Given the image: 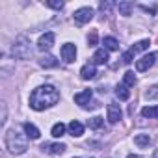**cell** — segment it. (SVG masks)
Listing matches in <instances>:
<instances>
[{"label":"cell","instance_id":"11","mask_svg":"<svg viewBox=\"0 0 158 158\" xmlns=\"http://www.w3.org/2000/svg\"><path fill=\"white\" fill-rule=\"evenodd\" d=\"M65 145L63 143H43L41 145V151L43 152H48V154H61L65 152Z\"/></svg>","mask_w":158,"mask_h":158},{"label":"cell","instance_id":"32","mask_svg":"<svg viewBox=\"0 0 158 158\" xmlns=\"http://www.w3.org/2000/svg\"><path fill=\"white\" fill-rule=\"evenodd\" d=\"M154 158H158V151H156V152H154Z\"/></svg>","mask_w":158,"mask_h":158},{"label":"cell","instance_id":"28","mask_svg":"<svg viewBox=\"0 0 158 158\" xmlns=\"http://www.w3.org/2000/svg\"><path fill=\"white\" fill-rule=\"evenodd\" d=\"M139 8H141L143 11H149V13H154V11H156V8H149V6H139Z\"/></svg>","mask_w":158,"mask_h":158},{"label":"cell","instance_id":"15","mask_svg":"<svg viewBox=\"0 0 158 158\" xmlns=\"http://www.w3.org/2000/svg\"><path fill=\"white\" fill-rule=\"evenodd\" d=\"M23 128H24V134H26L30 139H37V138L41 136L39 128H37L35 125H32V123H24V125H23Z\"/></svg>","mask_w":158,"mask_h":158},{"label":"cell","instance_id":"27","mask_svg":"<svg viewBox=\"0 0 158 158\" xmlns=\"http://www.w3.org/2000/svg\"><path fill=\"white\" fill-rule=\"evenodd\" d=\"M156 95H158V91H156V88H151V91H147V93H145V97H147V99H154Z\"/></svg>","mask_w":158,"mask_h":158},{"label":"cell","instance_id":"22","mask_svg":"<svg viewBox=\"0 0 158 158\" xmlns=\"http://www.w3.org/2000/svg\"><path fill=\"white\" fill-rule=\"evenodd\" d=\"M117 10H119V13H121L123 17H128V15L132 13V4H130V2H119V4H117Z\"/></svg>","mask_w":158,"mask_h":158},{"label":"cell","instance_id":"18","mask_svg":"<svg viewBox=\"0 0 158 158\" xmlns=\"http://www.w3.org/2000/svg\"><path fill=\"white\" fill-rule=\"evenodd\" d=\"M39 65H41V67H45V69H52V67H56V65H58V60H56L54 56H45V58H41V60H39Z\"/></svg>","mask_w":158,"mask_h":158},{"label":"cell","instance_id":"19","mask_svg":"<svg viewBox=\"0 0 158 158\" xmlns=\"http://www.w3.org/2000/svg\"><path fill=\"white\" fill-rule=\"evenodd\" d=\"M141 115L149 119H158V106H145L141 110Z\"/></svg>","mask_w":158,"mask_h":158},{"label":"cell","instance_id":"25","mask_svg":"<svg viewBox=\"0 0 158 158\" xmlns=\"http://www.w3.org/2000/svg\"><path fill=\"white\" fill-rule=\"evenodd\" d=\"M48 8H52V10H63V2H58V0H48V2H45Z\"/></svg>","mask_w":158,"mask_h":158},{"label":"cell","instance_id":"8","mask_svg":"<svg viewBox=\"0 0 158 158\" xmlns=\"http://www.w3.org/2000/svg\"><path fill=\"white\" fill-rule=\"evenodd\" d=\"M61 60L65 63H73L76 60V47L73 43H65L61 47Z\"/></svg>","mask_w":158,"mask_h":158},{"label":"cell","instance_id":"12","mask_svg":"<svg viewBox=\"0 0 158 158\" xmlns=\"http://www.w3.org/2000/svg\"><path fill=\"white\" fill-rule=\"evenodd\" d=\"M67 130H69V134H71L73 138H80V136L84 134V125H82L80 121H71V123L67 125Z\"/></svg>","mask_w":158,"mask_h":158},{"label":"cell","instance_id":"20","mask_svg":"<svg viewBox=\"0 0 158 158\" xmlns=\"http://www.w3.org/2000/svg\"><path fill=\"white\" fill-rule=\"evenodd\" d=\"M134 143H136L138 147H149L151 136H149V134H138V136L134 138Z\"/></svg>","mask_w":158,"mask_h":158},{"label":"cell","instance_id":"13","mask_svg":"<svg viewBox=\"0 0 158 158\" xmlns=\"http://www.w3.org/2000/svg\"><path fill=\"white\" fill-rule=\"evenodd\" d=\"M80 76H82V80H91V78L97 76V67L93 63H88L80 69Z\"/></svg>","mask_w":158,"mask_h":158},{"label":"cell","instance_id":"24","mask_svg":"<svg viewBox=\"0 0 158 158\" xmlns=\"http://www.w3.org/2000/svg\"><path fill=\"white\" fill-rule=\"evenodd\" d=\"M102 125H104V119H102L101 115H95V117H91V119H89V127H91V128H95V130H97V128H101Z\"/></svg>","mask_w":158,"mask_h":158},{"label":"cell","instance_id":"30","mask_svg":"<svg viewBox=\"0 0 158 158\" xmlns=\"http://www.w3.org/2000/svg\"><path fill=\"white\" fill-rule=\"evenodd\" d=\"M2 123H6V104H2Z\"/></svg>","mask_w":158,"mask_h":158},{"label":"cell","instance_id":"10","mask_svg":"<svg viewBox=\"0 0 158 158\" xmlns=\"http://www.w3.org/2000/svg\"><path fill=\"white\" fill-rule=\"evenodd\" d=\"M91 97H93V91H91V89H84V91H80V93H76V95H74V102H76V104H80L82 108H86V106L89 104Z\"/></svg>","mask_w":158,"mask_h":158},{"label":"cell","instance_id":"1","mask_svg":"<svg viewBox=\"0 0 158 158\" xmlns=\"http://www.w3.org/2000/svg\"><path fill=\"white\" fill-rule=\"evenodd\" d=\"M60 101V93L54 86L50 84H45V86H39L32 91L30 95V108H34L35 112H41L45 108H50L54 106L56 102Z\"/></svg>","mask_w":158,"mask_h":158},{"label":"cell","instance_id":"4","mask_svg":"<svg viewBox=\"0 0 158 158\" xmlns=\"http://www.w3.org/2000/svg\"><path fill=\"white\" fill-rule=\"evenodd\" d=\"M149 45H151V43H149V39H141V41H138L134 47H130V48H128V50H127V52L121 56L123 63H127V65H128V63L134 60V56H136L138 52H143V50H147V48H149Z\"/></svg>","mask_w":158,"mask_h":158},{"label":"cell","instance_id":"29","mask_svg":"<svg viewBox=\"0 0 158 158\" xmlns=\"http://www.w3.org/2000/svg\"><path fill=\"white\" fill-rule=\"evenodd\" d=\"M93 108H99V102H89V104L86 106V110H93Z\"/></svg>","mask_w":158,"mask_h":158},{"label":"cell","instance_id":"31","mask_svg":"<svg viewBox=\"0 0 158 158\" xmlns=\"http://www.w3.org/2000/svg\"><path fill=\"white\" fill-rule=\"evenodd\" d=\"M128 158H143V156H138V154H130Z\"/></svg>","mask_w":158,"mask_h":158},{"label":"cell","instance_id":"17","mask_svg":"<svg viewBox=\"0 0 158 158\" xmlns=\"http://www.w3.org/2000/svg\"><path fill=\"white\" fill-rule=\"evenodd\" d=\"M115 97H117L119 101H128V99H130V91H128V88H127L125 84L117 86V88H115Z\"/></svg>","mask_w":158,"mask_h":158},{"label":"cell","instance_id":"7","mask_svg":"<svg viewBox=\"0 0 158 158\" xmlns=\"http://www.w3.org/2000/svg\"><path fill=\"white\" fill-rule=\"evenodd\" d=\"M54 39H56V35H54L52 32L43 34V35L39 37V41H37V50H41V52L50 50V48H52V45H54Z\"/></svg>","mask_w":158,"mask_h":158},{"label":"cell","instance_id":"9","mask_svg":"<svg viewBox=\"0 0 158 158\" xmlns=\"http://www.w3.org/2000/svg\"><path fill=\"white\" fill-rule=\"evenodd\" d=\"M106 112H108V115H106V119L110 121V123H117L121 117H123V112H121V108H119V104H108V108H106Z\"/></svg>","mask_w":158,"mask_h":158},{"label":"cell","instance_id":"2","mask_svg":"<svg viewBox=\"0 0 158 158\" xmlns=\"http://www.w3.org/2000/svg\"><path fill=\"white\" fill-rule=\"evenodd\" d=\"M6 147L11 154H24L28 149V136L17 128H11L6 132Z\"/></svg>","mask_w":158,"mask_h":158},{"label":"cell","instance_id":"5","mask_svg":"<svg viewBox=\"0 0 158 158\" xmlns=\"http://www.w3.org/2000/svg\"><path fill=\"white\" fill-rule=\"evenodd\" d=\"M156 60H158V52H151V54H145L141 60H138L136 61V71H139V73H143V71H149L154 63H156Z\"/></svg>","mask_w":158,"mask_h":158},{"label":"cell","instance_id":"21","mask_svg":"<svg viewBox=\"0 0 158 158\" xmlns=\"http://www.w3.org/2000/svg\"><path fill=\"white\" fill-rule=\"evenodd\" d=\"M65 130H67V127H65L63 123H56V125L52 127L50 134H52L54 138H61V136H65Z\"/></svg>","mask_w":158,"mask_h":158},{"label":"cell","instance_id":"26","mask_svg":"<svg viewBox=\"0 0 158 158\" xmlns=\"http://www.w3.org/2000/svg\"><path fill=\"white\" fill-rule=\"evenodd\" d=\"M97 39H99V37H97V32H91V34L88 35V45H89V47H95V45H97Z\"/></svg>","mask_w":158,"mask_h":158},{"label":"cell","instance_id":"6","mask_svg":"<svg viewBox=\"0 0 158 158\" xmlns=\"http://www.w3.org/2000/svg\"><path fill=\"white\" fill-rule=\"evenodd\" d=\"M93 15H95V11L91 10V8H80V10H76L74 11V23L78 24V26H82V24H86V23H89L91 19H93Z\"/></svg>","mask_w":158,"mask_h":158},{"label":"cell","instance_id":"23","mask_svg":"<svg viewBox=\"0 0 158 158\" xmlns=\"http://www.w3.org/2000/svg\"><path fill=\"white\" fill-rule=\"evenodd\" d=\"M123 82H125V86H127V88L134 86V84H136V74H134L132 71H127V73H125V76H123Z\"/></svg>","mask_w":158,"mask_h":158},{"label":"cell","instance_id":"3","mask_svg":"<svg viewBox=\"0 0 158 158\" xmlns=\"http://www.w3.org/2000/svg\"><path fill=\"white\" fill-rule=\"evenodd\" d=\"M11 52H13V56L19 58V60H28V58H32V43H30V39L24 37V35H19V37L15 39L13 47H11Z\"/></svg>","mask_w":158,"mask_h":158},{"label":"cell","instance_id":"14","mask_svg":"<svg viewBox=\"0 0 158 158\" xmlns=\"http://www.w3.org/2000/svg\"><path fill=\"white\" fill-rule=\"evenodd\" d=\"M108 50L106 48H99L95 54H93V65H104L108 63Z\"/></svg>","mask_w":158,"mask_h":158},{"label":"cell","instance_id":"16","mask_svg":"<svg viewBox=\"0 0 158 158\" xmlns=\"http://www.w3.org/2000/svg\"><path fill=\"white\" fill-rule=\"evenodd\" d=\"M102 45H104L106 50H119V41L115 37H112V35H106L102 39Z\"/></svg>","mask_w":158,"mask_h":158}]
</instances>
